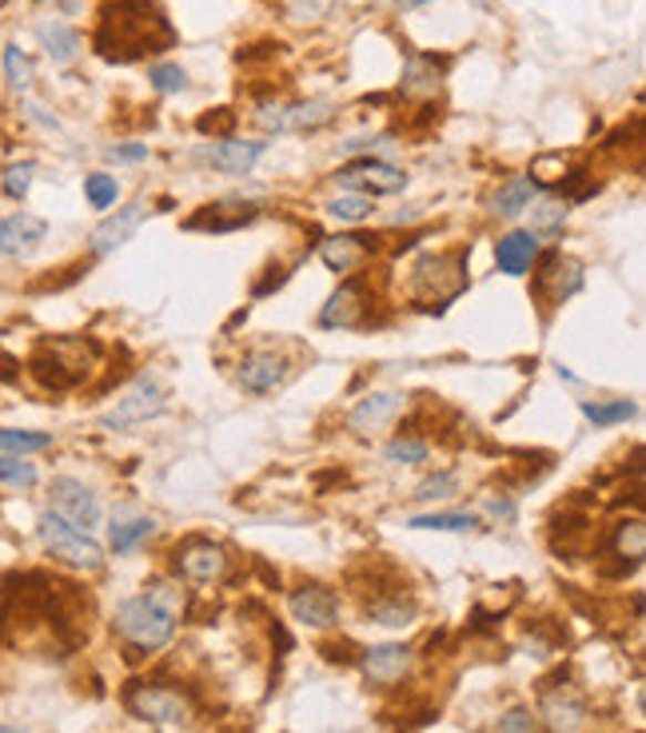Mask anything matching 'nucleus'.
<instances>
[{
	"label": "nucleus",
	"mask_w": 646,
	"mask_h": 733,
	"mask_svg": "<svg viewBox=\"0 0 646 733\" xmlns=\"http://www.w3.org/2000/svg\"><path fill=\"white\" fill-rule=\"evenodd\" d=\"M172 29L160 17L152 0H116V9H104L96 32V49L104 60H136L144 52H156V44H168Z\"/></svg>",
	"instance_id": "1"
},
{
	"label": "nucleus",
	"mask_w": 646,
	"mask_h": 733,
	"mask_svg": "<svg viewBox=\"0 0 646 733\" xmlns=\"http://www.w3.org/2000/svg\"><path fill=\"white\" fill-rule=\"evenodd\" d=\"M112 626H116V634L124 642H132L136 650L148 654V650H160V646L172 642V634H176V610H168L160 598H152L144 590V595L116 606V622Z\"/></svg>",
	"instance_id": "2"
},
{
	"label": "nucleus",
	"mask_w": 646,
	"mask_h": 733,
	"mask_svg": "<svg viewBox=\"0 0 646 733\" xmlns=\"http://www.w3.org/2000/svg\"><path fill=\"white\" fill-rule=\"evenodd\" d=\"M40 543H44V550L52 558L76 566V570H96L104 562V550H100L96 538L89 530L72 526L69 518H60L57 510H49V515L40 518Z\"/></svg>",
	"instance_id": "3"
},
{
	"label": "nucleus",
	"mask_w": 646,
	"mask_h": 733,
	"mask_svg": "<svg viewBox=\"0 0 646 733\" xmlns=\"http://www.w3.org/2000/svg\"><path fill=\"white\" fill-rule=\"evenodd\" d=\"M336 184L339 188L359 192V196H396V192L408 188V176H403L396 164H383V159H376V156H363V159H351L348 168H339Z\"/></svg>",
	"instance_id": "4"
},
{
	"label": "nucleus",
	"mask_w": 646,
	"mask_h": 733,
	"mask_svg": "<svg viewBox=\"0 0 646 733\" xmlns=\"http://www.w3.org/2000/svg\"><path fill=\"white\" fill-rule=\"evenodd\" d=\"M331 120L328 100H304V104H264L256 112V124L268 132H311Z\"/></svg>",
	"instance_id": "5"
},
{
	"label": "nucleus",
	"mask_w": 646,
	"mask_h": 733,
	"mask_svg": "<svg viewBox=\"0 0 646 733\" xmlns=\"http://www.w3.org/2000/svg\"><path fill=\"white\" fill-rule=\"evenodd\" d=\"M160 411H164V391H160V383L156 379H140L129 395L116 399V406L100 419V426H104V431H124V426L148 423Z\"/></svg>",
	"instance_id": "6"
},
{
	"label": "nucleus",
	"mask_w": 646,
	"mask_h": 733,
	"mask_svg": "<svg viewBox=\"0 0 646 733\" xmlns=\"http://www.w3.org/2000/svg\"><path fill=\"white\" fill-rule=\"evenodd\" d=\"M49 503L60 518H69L80 530H92L100 523V498L84 483H76V478H52Z\"/></svg>",
	"instance_id": "7"
},
{
	"label": "nucleus",
	"mask_w": 646,
	"mask_h": 733,
	"mask_svg": "<svg viewBox=\"0 0 646 733\" xmlns=\"http://www.w3.org/2000/svg\"><path fill=\"white\" fill-rule=\"evenodd\" d=\"M129 710L136 717H144V722H156V725L188 722V702H184L176 690H164V685H132Z\"/></svg>",
	"instance_id": "8"
},
{
	"label": "nucleus",
	"mask_w": 646,
	"mask_h": 733,
	"mask_svg": "<svg viewBox=\"0 0 646 733\" xmlns=\"http://www.w3.org/2000/svg\"><path fill=\"white\" fill-rule=\"evenodd\" d=\"M268 152V144L264 140H212V144H204L199 148V159L208 164V168L216 172H228V176H248L252 168L259 164V156Z\"/></svg>",
	"instance_id": "9"
},
{
	"label": "nucleus",
	"mask_w": 646,
	"mask_h": 733,
	"mask_svg": "<svg viewBox=\"0 0 646 733\" xmlns=\"http://www.w3.org/2000/svg\"><path fill=\"white\" fill-rule=\"evenodd\" d=\"M539 714H543V722H547L551 733H578L583 725H587V702H583L571 685H555V690L543 694Z\"/></svg>",
	"instance_id": "10"
},
{
	"label": "nucleus",
	"mask_w": 646,
	"mask_h": 733,
	"mask_svg": "<svg viewBox=\"0 0 646 733\" xmlns=\"http://www.w3.org/2000/svg\"><path fill=\"white\" fill-rule=\"evenodd\" d=\"M236 379L248 395H268V391H276L288 379V363L279 355H271V351H252V355L239 359Z\"/></svg>",
	"instance_id": "11"
},
{
	"label": "nucleus",
	"mask_w": 646,
	"mask_h": 733,
	"mask_svg": "<svg viewBox=\"0 0 646 733\" xmlns=\"http://www.w3.org/2000/svg\"><path fill=\"white\" fill-rule=\"evenodd\" d=\"M176 570L188 582H216L228 570V555L212 543H188L176 550Z\"/></svg>",
	"instance_id": "12"
},
{
	"label": "nucleus",
	"mask_w": 646,
	"mask_h": 733,
	"mask_svg": "<svg viewBox=\"0 0 646 733\" xmlns=\"http://www.w3.org/2000/svg\"><path fill=\"white\" fill-rule=\"evenodd\" d=\"M288 606H291V615H296V622L316 626V630H328V626H336V618H339L336 595L324 590V586H299Z\"/></svg>",
	"instance_id": "13"
},
{
	"label": "nucleus",
	"mask_w": 646,
	"mask_h": 733,
	"mask_svg": "<svg viewBox=\"0 0 646 733\" xmlns=\"http://www.w3.org/2000/svg\"><path fill=\"white\" fill-rule=\"evenodd\" d=\"M363 674H368V682L376 685H391L399 682V678L411 670V650L399 642H383V646H371V650H363Z\"/></svg>",
	"instance_id": "14"
},
{
	"label": "nucleus",
	"mask_w": 646,
	"mask_h": 733,
	"mask_svg": "<svg viewBox=\"0 0 646 733\" xmlns=\"http://www.w3.org/2000/svg\"><path fill=\"white\" fill-rule=\"evenodd\" d=\"M49 236V224L37 216H29V211H12V216H4V228H0V248H4V256H32V251L40 248V239Z\"/></svg>",
	"instance_id": "15"
},
{
	"label": "nucleus",
	"mask_w": 646,
	"mask_h": 733,
	"mask_svg": "<svg viewBox=\"0 0 646 733\" xmlns=\"http://www.w3.org/2000/svg\"><path fill=\"white\" fill-rule=\"evenodd\" d=\"M399 406H403V399L396 391H376V395L359 399L356 411L348 415V426L356 435H371V431H379V426H388L396 419Z\"/></svg>",
	"instance_id": "16"
},
{
	"label": "nucleus",
	"mask_w": 646,
	"mask_h": 733,
	"mask_svg": "<svg viewBox=\"0 0 646 733\" xmlns=\"http://www.w3.org/2000/svg\"><path fill=\"white\" fill-rule=\"evenodd\" d=\"M539 256V231H507L495 244V264L507 276H527Z\"/></svg>",
	"instance_id": "17"
},
{
	"label": "nucleus",
	"mask_w": 646,
	"mask_h": 733,
	"mask_svg": "<svg viewBox=\"0 0 646 733\" xmlns=\"http://www.w3.org/2000/svg\"><path fill=\"white\" fill-rule=\"evenodd\" d=\"M319 323H324V328H359V323H363V288H359V283H343V288L324 303Z\"/></svg>",
	"instance_id": "18"
},
{
	"label": "nucleus",
	"mask_w": 646,
	"mask_h": 733,
	"mask_svg": "<svg viewBox=\"0 0 646 733\" xmlns=\"http://www.w3.org/2000/svg\"><path fill=\"white\" fill-rule=\"evenodd\" d=\"M578 288H583V268H578L575 259L551 256L543 276H539V291H547L551 303H563V299H571Z\"/></svg>",
	"instance_id": "19"
},
{
	"label": "nucleus",
	"mask_w": 646,
	"mask_h": 733,
	"mask_svg": "<svg viewBox=\"0 0 646 733\" xmlns=\"http://www.w3.org/2000/svg\"><path fill=\"white\" fill-rule=\"evenodd\" d=\"M140 216H144V199H136V204H129V208H120V216L104 219L96 231H92V251L96 256H109V251H116L124 239L136 231Z\"/></svg>",
	"instance_id": "20"
},
{
	"label": "nucleus",
	"mask_w": 646,
	"mask_h": 733,
	"mask_svg": "<svg viewBox=\"0 0 646 733\" xmlns=\"http://www.w3.org/2000/svg\"><path fill=\"white\" fill-rule=\"evenodd\" d=\"M259 211L256 204H239V199H224V204H212L208 211L188 219V228H212V231H236L244 224H252Z\"/></svg>",
	"instance_id": "21"
},
{
	"label": "nucleus",
	"mask_w": 646,
	"mask_h": 733,
	"mask_svg": "<svg viewBox=\"0 0 646 733\" xmlns=\"http://www.w3.org/2000/svg\"><path fill=\"white\" fill-rule=\"evenodd\" d=\"M611 550L627 566L646 562V518L643 515L618 518L615 530H611Z\"/></svg>",
	"instance_id": "22"
},
{
	"label": "nucleus",
	"mask_w": 646,
	"mask_h": 733,
	"mask_svg": "<svg viewBox=\"0 0 646 733\" xmlns=\"http://www.w3.org/2000/svg\"><path fill=\"white\" fill-rule=\"evenodd\" d=\"M37 40L44 44V52H49L57 64H69L72 56L80 52V32L72 29V24H64V20H40L37 24Z\"/></svg>",
	"instance_id": "23"
},
{
	"label": "nucleus",
	"mask_w": 646,
	"mask_h": 733,
	"mask_svg": "<svg viewBox=\"0 0 646 733\" xmlns=\"http://www.w3.org/2000/svg\"><path fill=\"white\" fill-rule=\"evenodd\" d=\"M539 199V184L531 176H511L503 188L495 192V216H503V219H515V216H523V211L531 208Z\"/></svg>",
	"instance_id": "24"
},
{
	"label": "nucleus",
	"mask_w": 646,
	"mask_h": 733,
	"mask_svg": "<svg viewBox=\"0 0 646 733\" xmlns=\"http://www.w3.org/2000/svg\"><path fill=\"white\" fill-rule=\"evenodd\" d=\"M109 535H112V550H116V555H129V550H136L140 543H148V538L156 535V523H152V518H144V515L116 518Z\"/></svg>",
	"instance_id": "25"
},
{
	"label": "nucleus",
	"mask_w": 646,
	"mask_h": 733,
	"mask_svg": "<svg viewBox=\"0 0 646 733\" xmlns=\"http://www.w3.org/2000/svg\"><path fill=\"white\" fill-rule=\"evenodd\" d=\"M319 256H324V264H328L331 271H351L363 259V236H336L328 239L324 248H319Z\"/></svg>",
	"instance_id": "26"
},
{
	"label": "nucleus",
	"mask_w": 646,
	"mask_h": 733,
	"mask_svg": "<svg viewBox=\"0 0 646 733\" xmlns=\"http://www.w3.org/2000/svg\"><path fill=\"white\" fill-rule=\"evenodd\" d=\"M435 89H439L435 60L411 56L408 69H403V84H399V92H403V96H431Z\"/></svg>",
	"instance_id": "27"
},
{
	"label": "nucleus",
	"mask_w": 646,
	"mask_h": 733,
	"mask_svg": "<svg viewBox=\"0 0 646 733\" xmlns=\"http://www.w3.org/2000/svg\"><path fill=\"white\" fill-rule=\"evenodd\" d=\"M411 530H451V535H468L475 530L479 518L475 515H463V510H439V515H419L411 518Z\"/></svg>",
	"instance_id": "28"
},
{
	"label": "nucleus",
	"mask_w": 646,
	"mask_h": 733,
	"mask_svg": "<svg viewBox=\"0 0 646 733\" xmlns=\"http://www.w3.org/2000/svg\"><path fill=\"white\" fill-rule=\"evenodd\" d=\"M583 415H587L595 426H615V423L635 419L638 406L630 403V399H611V403H583Z\"/></svg>",
	"instance_id": "29"
},
{
	"label": "nucleus",
	"mask_w": 646,
	"mask_h": 733,
	"mask_svg": "<svg viewBox=\"0 0 646 733\" xmlns=\"http://www.w3.org/2000/svg\"><path fill=\"white\" fill-rule=\"evenodd\" d=\"M0 446H4V455H32V451H49L52 435H32V431L4 426V431H0Z\"/></svg>",
	"instance_id": "30"
},
{
	"label": "nucleus",
	"mask_w": 646,
	"mask_h": 733,
	"mask_svg": "<svg viewBox=\"0 0 646 733\" xmlns=\"http://www.w3.org/2000/svg\"><path fill=\"white\" fill-rule=\"evenodd\" d=\"M4 80H9V89H17V92H29V84H32V64H29V56L17 49V44H4Z\"/></svg>",
	"instance_id": "31"
},
{
	"label": "nucleus",
	"mask_w": 646,
	"mask_h": 733,
	"mask_svg": "<svg viewBox=\"0 0 646 733\" xmlns=\"http://www.w3.org/2000/svg\"><path fill=\"white\" fill-rule=\"evenodd\" d=\"M0 478H4V491H29L37 483V466L24 463V455H4Z\"/></svg>",
	"instance_id": "32"
},
{
	"label": "nucleus",
	"mask_w": 646,
	"mask_h": 733,
	"mask_svg": "<svg viewBox=\"0 0 646 733\" xmlns=\"http://www.w3.org/2000/svg\"><path fill=\"white\" fill-rule=\"evenodd\" d=\"M328 216L339 219V224H359V219L371 216V196H336L328 204Z\"/></svg>",
	"instance_id": "33"
},
{
	"label": "nucleus",
	"mask_w": 646,
	"mask_h": 733,
	"mask_svg": "<svg viewBox=\"0 0 646 733\" xmlns=\"http://www.w3.org/2000/svg\"><path fill=\"white\" fill-rule=\"evenodd\" d=\"M563 219H567V204H558V199H535L531 204V231H558L563 228Z\"/></svg>",
	"instance_id": "34"
},
{
	"label": "nucleus",
	"mask_w": 646,
	"mask_h": 733,
	"mask_svg": "<svg viewBox=\"0 0 646 733\" xmlns=\"http://www.w3.org/2000/svg\"><path fill=\"white\" fill-rule=\"evenodd\" d=\"M84 196H89V204L92 208H112L116 204V196H120V188H116V179L112 176H104V172H92L89 179H84Z\"/></svg>",
	"instance_id": "35"
},
{
	"label": "nucleus",
	"mask_w": 646,
	"mask_h": 733,
	"mask_svg": "<svg viewBox=\"0 0 646 733\" xmlns=\"http://www.w3.org/2000/svg\"><path fill=\"white\" fill-rule=\"evenodd\" d=\"M32 176H37V164H9L4 168V196L9 199H24L29 196V188H32Z\"/></svg>",
	"instance_id": "36"
},
{
	"label": "nucleus",
	"mask_w": 646,
	"mask_h": 733,
	"mask_svg": "<svg viewBox=\"0 0 646 733\" xmlns=\"http://www.w3.org/2000/svg\"><path fill=\"white\" fill-rule=\"evenodd\" d=\"M148 80H152V89L156 92H184L188 89V72L180 69V64H152Z\"/></svg>",
	"instance_id": "37"
},
{
	"label": "nucleus",
	"mask_w": 646,
	"mask_h": 733,
	"mask_svg": "<svg viewBox=\"0 0 646 733\" xmlns=\"http://www.w3.org/2000/svg\"><path fill=\"white\" fill-rule=\"evenodd\" d=\"M455 486H459V478L451 475V471H443V475L423 478V483L416 486V495H411V498H419V503H435V498L455 495Z\"/></svg>",
	"instance_id": "38"
},
{
	"label": "nucleus",
	"mask_w": 646,
	"mask_h": 733,
	"mask_svg": "<svg viewBox=\"0 0 646 733\" xmlns=\"http://www.w3.org/2000/svg\"><path fill=\"white\" fill-rule=\"evenodd\" d=\"M371 622L379 626H408L411 615H416V606H403V602H371Z\"/></svg>",
	"instance_id": "39"
},
{
	"label": "nucleus",
	"mask_w": 646,
	"mask_h": 733,
	"mask_svg": "<svg viewBox=\"0 0 646 733\" xmlns=\"http://www.w3.org/2000/svg\"><path fill=\"white\" fill-rule=\"evenodd\" d=\"M388 463H423L428 458V443L423 438H396V443H388Z\"/></svg>",
	"instance_id": "40"
},
{
	"label": "nucleus",
	"mask_w": 646,
	"mask_h": 733,
	"mask_svg": "<svg viewBox=\"0 0 646 733\" xmlns=\"http://www.w3.org/2000/svg\"><path fill=\"white\" fill-rule=\"evenodd\" d=\"M499 733H539V725L527 710H511V714L499 717Z\"/></svg>",
	"instance_id": "41"
},
{
	"label": "nucleus",
	"mask_w": 646,
	"mask_h": 733,
	"mask_svg": "<svg viewBox=\"0 0 646 733\" xmlns=\"http://www.w3.org/2000/svg\"><path fill=\"white\" fill-rule=\"evenodd\" d=\"M104 156H109L112 164H140V159L148 156V144H116V148H109Z\"/></svg>",
	"instance_id": "42"
},
{
	"label": "nucleus",
	"mask_w": 646,
	"mask_h": 733,
	"mask_svg": "<svg viewBox=\"0 0 646 733\" xmlns=\"http://www.w3.org/2000/svg\"><path fill=\"white\" fill-rule=\"evenodd\" d=\"M232 128V112H224V116H204L199 120V132H212V136H216V132H228Z\"/></svg>",
	"instance_id": "43"
},
{
	"label": "nucleus",
	"mask_w": 646,
	"mask_h": 733,
	"mask_svg": "<svg viewBox=\"0 0 646 733\" xmlns=\"http://www.w3.org/2000/svg\"><path fill=\"white\" fill-rule=\"evenodd\" d=\"M388 4H396L399 12H411V9H423V4H431V0H388Z\"/></svg>",
	"instance_id": "44"
},
{
	"label": "nucleus",
	"mask_w": 646,
	"mask_h": 733,
	"mask_svg": "<svg viewBox=\"0 0 646 733\" xmlns=\"http://www.w3.org/2000/svg\"><path fill=\"white\" fill-rule=\"evenodd\" d=\"M638 710H643V714H646V685H643V690H638Z\"/></svg>",
	"instance_id": "45"
},
{
	"label": "nucleus",
	"mask_w": 646,
	"mask_h": 733,
	"mask_svg": "<svg viewBox=\"0 0 646 733\" xmlns=\"http://www.w3.org/2000/svg\"><path fill=\"white\" fill-rule=\"evenodd\" d=\"M4 733H17V725H4Z\"/></svg>",
	"instance_id": "46"
}]
</instances>
